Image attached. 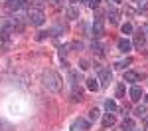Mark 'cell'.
Instances as JSON below:
<instances>
[{
    "label": "cell",
    "mask_w": 148,
    "mask_h": 131,
    "mask_svg": "<svg viewBox=\"0 0 148 131\" xmlns=\"http://www.w3.org/2000/svg\"><path fill=\"white\" fill-rule=\"evenodd\" d=\"M59 82H61V80H59V76H57L56 71H46V73H44V83H46L51 91H57V89L61 87Z\"/></svg>",
    "instance_id": "cell-1"
},
{
    "label": "cell",
    "mask_w": 148,
    "mask_h": 131,
    "mask_svg": "<svg viewBox=\"0 0 148 131\" xmlns=\"http://www.w3.org/2000/svg\"><path fill=\"white\" fill-rule=\"evenodd\" d=\"M28 22L34 24V26H42V24L46 22V14L42 10H38V8H32V10L28 12Z\"/></svg>",
    "instance_id": "cell-2"
},
{
    "label": "cell",
    "mask_w": 148,
    "mask_h": 131,
    "mask_svg": "<svg viewBox=\"0 0 148 131\" xmlns=\"http://www.w3.org/2000/svg\"><path fill=\"white\" fill-rule=\"evenodd\" d=\"M97 73H99V85H109V82H111V78H113V73H111V70L109 68H97Z\"/></svg>",
    "instance_id": "cell-3"
},
{
    "label": "cell",
    "mask_w": 148,
    "mask_h": 131,
    "mask_svg": "<svg viewBox=\"0 0 148 131\" xmlns=\"http://www.w3.org/2000/svg\"><path fill=\"white\" fill-rule=\"evenodd\" d=\"M132 44H134V48H138V50H142V48H144V44H146V36H144V32H142V30H138L136 34H134Z\"/></svg>",
    "instance_id": "cell-4"
},
{
    "label": "cell",
    "mask_w": 148,
    "mask_h": 131,
    "mask_svg": "<svg viewBox=\"0 0 148 131\" xmlns=\"http://www.w3.org/2000/svg\"><path fill=\"white\" fill-rule=\"evenodd\" d=\"M22 6H26V0H8L6 2V8L8 10H20Z\"/></svg>",
    "instance_id": "cell-5"
},
{
    "label": "cell",
    "mask_w": 148,
    "mask_h": 131,
    "mask_svg": "<svg viewBox=\"0 0 148 131\" xmlns=\"http://www.w3.org/2000/svg\"><path fill=\"white\" fill-rule=\"evenodd\" d=\"M130 99H132V101H140V99H142V89H140L138 85H132V87H130Z\"/></svg>",
    "instance_id": "cell-6"
},
{
    "label": "cell",
    "mask_w": 148,
    "mask_h": 131,
    "mask_svg": "<svg viewBox=\"0 0 148 131\" xmlns=\"http://www.w3.org/2000/svg\"><path fill=\"white\" fill-rule=\"evenodd\" d=\"M116 46H119V50H121V52H125V54H126V52H130V46H132V44H130L126 38H121V40L116 42Z\"/></svg>",
    "instance_id": "cell-7"
},
{
    "label": "cell",
    "mask_w": 148,
    "mask_h": 131,
    "mask_svg": "<svg viewBox=\"0 0 148 131\" xmlns=\"http://www.w3.org/2000/svg\"><path fill=\"white\" fill-rule=\"evenodd\" d=\"M93 36L95 38H101L103 36V20H95V24H93Z\"/></svg>",
    "instance_id": "cell-8"
},
{
    "label": "cell",
    "mask_w": 148,
    "mask_h": 131,
    "mask_svg": "<svg viewBox=\"0 0 148 131\" xmlns=\"http://www.w3.org/2000/svg\"><path fill=\"white\" fill-rule=\"evenodd\" d=\"M73 129H75V131H87V129H89V121H85V119H77L75 125H73Z\"/></svg>",
    "instance_id": "cell-9"
},
{
    "label": "cell",
    "mask_w": 148,
    "mask_h": 131,
    "mask_svg": "<svg viewBox=\"0 0 148 131\" xmlns=\"http://www.w3.org/2000/svg\"><path fill=\"white\" fill-rule=\"evenodd\" d=\"M81 99H83V91H81V87L73 85V89H71V101H81Z\"/></svg>",
    "instance_id": "cell-10"
},
{
    "label": "cell",
    "mask_w": 148,
    "mask_h": 131,
    "mask_svg": "<svg viewBox=\"0 0 148 131\" xmlns=\"http://www.w3.org/2000/svg\"><path fill=\"white\" fill-rule=\"evenodd\" d=\"M0 34H2V40H4V42H8V40H10V34H12V26L10 24H4L2 30H0Z\"/></svg>",
    "instance_id": "cell-11"
},
{
    "label": "cell",
    "mask_w": 148,
    "mask_h": 131,
    "mask_svg": "<svg viewBox=\"0 0 148 131\" xmlns=\"http://www.w3.org/2000/svg\"><path fill=\"white\" fill-rule=\"evenodd\" d=\"M113 125H114V115L107 113V115L103 117V127H105V129H109V127H113Z\"/></svg>",
    "instance_id": "cell-12"
},
{
    "label": "cell",
    "mask_w": 148,
    "mask_h": 131,
    "mask_svg": "<svg viewBox=\"0 0 148 131\" xmlns=\"http://www.w3.org/2000/svg\"><path fill=\"white\" fill-rule=\"evenodd\" d=\"M99 87H101V85H99V80H95V78H89V80H87V89H89V91H97Z\"/></svg>",
    "instance_id": "cell-13"
},
{
    "label": "cell",
    "mask_w": 148,
    "mask_h": 131,
    "mask_svg": "<svg viewBox=\"0 0 148 131\" xmlns=\"http://www.w3.org/2000/svg\"><path fill=\"white\" fill-rule=\"evenodd\" d=\"M136 80H140V76H138L136 71H130V70L125 71V82H130V83H132V82H136Z\"/></svg>",
    "instance_id": "cell-14"
},
{
    "label": "cell",
    "mask_w": 148,
    "mask_h": 131,
    "mask_svg": "<svg viewBox=\"0 0 148 131\" xmlns=\"http://www.w3.org/2000/svg\"><path fill=\"white\" fill-rule=\"evenodd\" d=\"M123 131H134V121L126 117L125 121H123Z\"/></svg>",
    "instance_id": "cell-15"
},
{
    "label": "cell",
    "mask_w": 148,
    "mask_h": 131,
    "mask_svg": "<svg viewBox=\"0 0 148 131\" xmlns=\"http://www.w3.org/2000/svg\"><path fill=\"white\" fill-rule=\"evenodd\" d=\"M67 18H71V20L79 18V10H77L75 6H69V8H67Z\"/></svg>",
    "instance_id": "cell-16"
},
{
    "label": "cell",
    "mask_w": 148,
    "mask_h": 131,
    "mask_svg": "<svg viewBox=\"0 0 148 131\" xmlns=\"http://www.w3.org/2000/svg\"><path fill=\"white\" fill-rule=\"evenodd\" d=\"M105 109H107L109 113H113V111H116V103H114L113 99H107V101H105Z\"/></svg>",
    "instance_id": "cell-17"
},
{
    "label": "cell",
    "mask_w": 148,
    "mask_h": 131,
    "mask_svg": "<svg viewBox=\"0 0 148 131\" xmlns=\"http://www.w3.org/2000/svg\"><path fill=\"white\" fill-rule=\"evenodd\" d=\"M128 64H130V58H126V60H121V62H116V64H114V68H116V70H125V68L128 66Z\"/></svg>",
    "instance_id": "cell-18"
},
{
    "label": "cell",
    "mask_w": 148,
    "mask_h": 131,
    "mask_svg": "<svg viewBox=\"0 0 148 131\" xmlns=\"http://www.w3.org/2000/svg\"><path fill=\"white\" fill-rule=\"evenodd\" d=\"M109 20H111L113 24L119 22V14H116V10H114V8H109Z\"/></svg>",
    "instance_id": "cell-19"
},
{
    "label": "cell",
    "mask_w": 148,
    "mask_h": 131,
    "mask_svg": "<svg viewBox=\"0 0 148 131\" xmlns=\"http://www.w3.org/2000/svg\"><path fill=\"white\" fill-rule=\"evenodd\" d=\"M69 80H71V85H77V82H79V71H69Z\"/></svg>",
    "instance_id": "cell-20"
},
{
    "label": "cell",
    "mask_w": 148,
    "mask_h": 131,
    "mask_svg": "<svg viewBox=\"0 0 148 131\" xmlns=\"http://www.w3.org/2000/svg\"><path fill=\"white\" fill-rule=\"evenodd\" d=\"M99 115H101V111H99L97 107H93L91 111H89V119H91V121H97V119H99Z\"/></svg>",
    "instance_id": "cell-21"
},
{
    "label": "cell",
    "mask_w": 148,
    "mask_h": 131,
    "mask_svg": "<svg viewBox=\"0 0 148 131\" xmlns=\"http://www.w3.org/2000/svg\"><path fill=\"white\" fill-rule=\"evenodd\" d=\"M134 113H136L138 117H144V115H146V107H144V105H138L136 109H134Z\"/></svg>",
    "instance_id": "cell-22"
},
{
    "label": "cell",
    "mask_w": 148,
    "mask_h": 131,
    "mask_svg": "<svg viewBox=\"0 0 148 131\" xmlns=\"http://www.w3.org/2000/svg\"><path fill=\"white\" fill-rule=\"evenodd\" d=\"M93 52L99 54V56H103V46L99 44V42H93Z\"/></svg>",
    "instance_id": "cell-23"
},
{
    "label": "cell",
    "mask_w": 148,
    "mask_h": 131,
    "mask_svg": "<svg viewBox=\"0 0 148 131\" xmlns=\"http://www.w3.org/2000/svg\"><path fill=\"white\" fill-rule=\"evenodd\" d=\"M123 95H125V85L119 83V85H116V97H123Z\"/></svg>",
    "instance_id": "cell-24"
},
{
    "label": "cell",
    "mask_w": 148,
    "mask_h": 131,
    "mask_svg": "<svg viewBox=\"0 0 148 131\" xmlns=\"http://www.w3.org/2000/svg\"><path fill=\"white\" fill-rule=\"evenodd\" d=\"M130 32H132V24H123V34H130Z\"/></svg>",
    "instance_id": "cell-25"
},
{
    "label": "cell",
    "mask_w": 148,
    "mask_h": 131,
    "mask_svg": "<svg viewBox=\"0 0 148 131\" xmlns=\"http://www.w3.org/2000/svg\"><path fill=\"white\" fill-rule=\"evenodd\" d=\"M79 66H81V70H89V68H91L87 60H81V62H79Z\"/></svg>",
    "instance_id": "cell-26"
},
{
    "label": "cell",
    "mask_w": 148,
    "mask_h": 131,
    "mask_svg": "<svg viewBox=\"0 0 148 131\" xmlns=\"http://www.w3.org/2000/svg\"><path fill=\"white\" fill-rule=\"evenodd\" d=\"M87 2H89V6H91V8H97V6L101 4V0H87Z\"/></svg>",
    "instance_id": "cell-27"
},
{
    "label": "cell",
    "mask_w": 148,
    "mask_h": 131,
    "mask_svg": "<svg viewBox=\"0 0 148 131\" xmlns=\"http://www.w3.org/2000/svg\"><path fill=\"white\" fill-rule=\"evenodd\" d=\"M138 8H140V10H148V2H140Z\"/></svg>",
    "instance_id": "cell-28"
},
{
    "label": "cell",
    "mask_w": 148,
    "mask_h": 131,
    "mask_svg": "<svg viewBox=\"0 0 148 131\" xmlns=\"http://www.w3.org/2000/svg\"><path fill=\"white\" fill-rule=\"evenodd\" d=\"M142 32H144V36H148V26H144V30H142Z\"/></svg>",
    "instance_id": "cell-29"
},
{
    "label": "cell",
    "mask_w": 148,
    "mask_h": 131,
    "mask_svg": "<svg viewBox=\"0 0 148 131\" xmlns=\"http://www.w3.org/2000/svg\"><path fill=\"white\" fill-rule=\"evenodd\" d=\"M51 2H53V4H61L63 0H51Z\"/></svg>",
    "instance_id": "cell-30"
},
{
    "label": "cell",
    "mask_w": 148,
    "mask_h": 131,
    "mask_svg": "<svg viewBox=\"0 0 148 131\" xmlns=\"http://www.w3.org/2000/svg\"><path fill=\"white\" fill-rule=\"evenodd\" d=\"M142 119H144V123H146V125H148V115H144V117H142Z\"/></svg>",
    "instance_id": "cell-31"
},
{
    "label": "cell",
    "mask_w": 148,
    "mask_h": 131,
    "mask_svg": "<svg viewBox=\"0 0 148 131\" xmlns=\"http://www.w3.org/2000/svg\"><path fill=\"white\" fill-rule=\"evenodd\" d=\"M113 2H114V4H121V2H123V0H113Z\"/></svg>",
    "instance_id": "cell-32"
},
{
    "label": "cell",
    "mask_w": 148,
    "mask_h": 131,
    "mask_svg": "<svg viewBox=\"0 0 148 131\" xmlns=\"http://www.w3.org/2000/svg\"><path fill=\"white\" fill-rule=\"evenodd\" d=\"M142 97H144V101H146V103H148V95H142Z\"/></svg>",
    "instance_id": "cell-33"
},
{
    "label": "cell",
    "mask_w": 148,
    "mask_h": 131,
    "mask_svg": "<svg viewBox=\"0 0 148 131\" xmlns=\"http://www.w3.org/2000/svg\"><path fill=\"white\" fill-rule=\"evenodd\" d=\"M71 2H77V0H71Z\"/></svg>",
    "instance_id": "cell-34"
}]
</instances>
